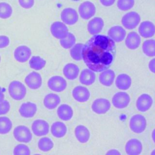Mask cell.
I'll return each instance as SVG.
<instances>
[{
	"mask_svg": "<svg viewBox=\"0 0 155 155\" xmlns=\"http://www.w3.org/2000/svg\"><path fill=\"white\" fill-rule=\"evenodd\" d=\"M134 0H117V7L119 10L125 12L132 8L134 5Z\"/></svg>",
	"mask_w": 155,
	"mask_h": 155,
	"instance_id": "74e56055",
	"label": "cell"
},
{
	"mask_svg": "<svg viewBox=\"0 0 155 155\" xmlns=\"http://www.w3.org/2000/svg\"><path fill=\"white\" fill-rule=\"evenodd\" d=\"M141 18L140 15L134 11H131L125 14L121 19V24L127 30H133L140 24Z\"/></svg>",
	"mask_w": 155,
	"mask_h": 155,
	"instance_id": "277c9868",
	"label": "cell"
},
{
	"mask_svg": "<svg viewBox=\"0 0 155 155\" xmlns=\"http://www.w3.org/2000/svg\"><path fill=\"white\" fill-rule=\"evenodd\" d=\"M38 110L37 105L32 102H26L22 103L19 108L20 115L24 118H31L36 113Z\"/></svg>",
	"mask_w": 155,
	"mask_h": 155,
	"instance_id": "d6986e66",
	"label": "cell"
},
{
	"mask_svg": "<svg viewBox=\"0 0 155 155\" xmlns=\"http://www.w3.org/2000/svg\"><path fill=\"white\" fill-rule=\"evenodd\" d=\"M12 120L7 116H0V134H5L8 133L12 128Z\"/></svg>",
	"mask_w": 155,
	"mask_h": 155,
	"instance_id": "e575fe53",
	"label": "cell"
},
{
	"mask_svg": "<svg viewBox=\"0 0 155 155\" xmlns=\"http://www.w3.org/2000/svg\"><path fill=\"white\" fill-rule=\"evenodd\" d=\"M63 74L68 80L76 79L79 74V67L71 62L65 64L62 69Z\"/></svg>",
	"mask_w": 155,
	"mask_h": 155,
	"instance_id": "4316f807",
	"label": "cell"
},
{
	"mask_svg": "<svg viewBox=\"0 0 155 155\" xmlns=\"http://www.w3.org/2000/svg\"><path fill=\"white\" fill-rule=\"evenodd\" d=\"M38 147L41 151L47 152L54 147V143L50 137H43L38 140Z\"/></svg>",
	"mask_w": 155,
	"mask_h": 155,
	"instance_id": "d6a6232c",
	"label": "cell"
},
{
	"mask_svg": "<svg viewBox=\"0 0 155 155\" xmlns=\"http://www.w3.org/2000/svg\"><path fill=\"white\" fill-rule=\"evenodd\" d=\"M154 131H155V130L154 129L152 132V139H153V140L154 142Z\"/></svg>",
	"mask_w": 155,
	"mask_h": 155,
	"instance_id": "7dc6e473",
	"label": "cell"
},
{
	"mask_svg": "<svg viewBox=\"0 0 155 155\" xmlns=\"http://www.w3.org/2000/svg\"><path fill=\"white\" fill-rule=\"evenodd\" d=\"M31 131L36 136L47 135L50 131L48 123L43 119H36L31 124Z\"/></svg>",
	"mask_w": 155,
	"mask_h": 155,
	"instance_id": "8fae6325",
	"label": "cell"
},
{
	"mask_svg": "<svg viewBox=\"0 0 155 155\" xmlns=\"http://www.w3.org/2000/svg\"><path fill=\"white\" fill-rule=\"evenodd\" d=\"M111 107L110 101L106 98H97L91 104L92 111L97 114H104L109 111Z\"/></svg>",
	"mask_w": 155,
	"mask_h": 155,
	"instance_id": "30bf717a",
	"label": "cell"
},
{
	"mask_svg": "<svg viewBox=\"0 0 155 155\" xmlns=\"http://www.w3.org/2000/svg\"><path fill=\"white\" fill-rule=\"evenodd\" d=\"M130 100V96L128 93L125 91H119L113 96L111 103L115 108L122 109L129 105Z\"/></svg>",
	"mask_w": 155,
	"mask_h": 155,
	"instance_id": "ba28073f",
	"label": "cell"
},
{
	"mask_svg": "<svg viewBox=\"0 0 155 155\" xmlns=\"http://www.w3.org/2000/svg\"><path fill=\"white\" fill-rule=\"evenodd\" d=\"M8 90L10 97L16 101L23 99L27 94L25 86L19 81H13L11 82L8 85Z\"/></svg>",
	"mask_w": 155,
	"mask_h": 155,
	"instance_id": "7a4b0ae2",
	"label": "cell"
},
{
	"mask_svg": "<svg viewBox=\"0 0 155 155\" xmlns=\"http://www.w3.org/2000/svg\"><path fill=\"white\" fill-rule=\"evenodd\" d=\"M13 13L12 6L7 2H0V18L7 19L9 18Z\"/></svg>",
	"mask_w": 155,
	"mask_h": 155,
	"instance_id": "8d00e7d4",
	"label": "cell"
},
{
	"mask_svg": "<svg viewBox=\"0 0 155 155\" xmlns=\"http://www.w3.org/2000/svg\"><path fill=\"white\" fill-rule=\"evenodd\" d=\"M0 62H1V56H0Z\"/></svg>",
	"mask_w": 155,
	"mask_h": 155,
	"instance_id": "f907efd6",
	"label": "cell"
},
{
	"mask_svg": "<svg viewBox=\"0 0 155 155\" xmlns=\"http://www.w3.org/2000/svg\"><path fill=\"white\" fill-rule=\"evenodd\" d=\"M79 82L85 85H92L96 80L95 73L89 68L83 69L79 74Z\"/></svg>",
	"mask_w": 155,
	"mask_h": 155,
	"instance_id": "f1b7e54d",
	"label": "cell"
},
{
	"mask_svg": "<svg viewBox=\"0 0 155 155\" xmlns=\"http://www.w3.org/2000/svg\"><path fill=\"white\" fill-rule=\"evenodd\" d=\"M30 67L35 70H41L46 65V61L39 56H33L29 60Z\"/></svg>",
	"mask_w": 155,
	"mask_h": 155,
	"instance_id": "1f68e13d",
	"label": "cell"
},
{
	"mask_svg": "<svg viewBox=\"0 0 155 155\" xmlns=\"http://www.w3.org/2000/svg\"><path fill=\"white\" fill-rule=\"evenodd\" d=\"M148 68H149V70L151 73H155V59H154V58H153L152 59H151L149 61Z\"/></svg>",
	"mask_w": 155,
	"mask_h": 155,
	"instance_id": "ee69618b",
	"label": "cell"
},
{
	"mask_svg": "<svg viewBox=\"0 0 155 155\" xmlns=\"http://www.w3.org/2000/svg\"><path fill=\"white\" fill-rule=\"evenodd\" d=\"M33 155H41V154H35Z\"/></svg>",
	"mask_w": 155,
	"mask_h": 155,
	"instance_id": "681fc988",
	"label": "cell"
},
{
	"mask_svg": "<svg viewBox=\"0 0 155 155\" xmlns=\"http://www.w3.org/2000/svg\"><path fill=\"white\" fill-rule=\"evenodd\" d=\"M15 139L19 142L28 143L32 139V133L25 125H21L16 127L13 130Z\"/></svg>",
	"mask_w": 155,
	"mask_h": 155,
	"instance_id": "5b68a950",
	"label": "cell"
},
{
	"mask_svg": "<svg viewBox=\"0 0 155 155\" xmlns=\"http://www.w3.org/2000/svg\"><path fill=\"white\" fill-rule=\"evenodd\" d=\"M108 36L114 42H120L126 37V30L120 25H114L108 30Z\"/></svg>",
	"mask_w": 155,
	"mask_h": 155,
	"instance_id": "e0dca14e",
	"label": "cell"
},
{
	"mask_svg": "<svg viewBox=\"0 0 155 155\" xmlns=\"http://www.w3.org/2000/svg\"><path fill=\"white\" fill-rule=\"evenodd\" d=\"M76 37L74 34L71 32H68L65 38L59 39V43L63 48L69 49L76 44Z\"/></svg>",
	"mask_w": 155,
	"mask_h": 155,
	"instance_id": "836d02e7",
	"label": "cell"
},
{
	"mask_svg": "<svg viewBox=\"0 0 155 155\" xmlns=\"http://www.w3.org/2000/svg\"><path fill=\"white\" fill-rule=\"evenodd\" d=\"M10 109V104L7 100L0 101V115L7 114Z\"/></svg>",
	"mask_w": 155,
	"mask_h": 155,
	"instance_id": "ab89813d",
	"label": "cell"
},
{
	"mask_svg": "<svg viewBox=\"0 0 155 155\" xmlns=\"http://www.w3.org/2000/svg\"><path fill=\"white\" fill-rule=\"evenodd\" d=\"M74 136L78 142L82 143L87 142L90 137L88 128L84 125H78L74 128Z\"/></svg>",
	"mask_w": 155,
	"mask_h": 155,
	"instance_id": "d4e9b609",
	"label": "cell"
},
{
	"mask_svg": "<svg viewBox=\"0 0 155 155\" xmlns=\"http://www.w3.org/2000/svg\"><path fill=\"white\" fill-rule=\"evenodd\" d=\"M4 94L2 91V88L0 87V101H2L4 99Z\"/></svg>",
	"mask_w": 155,
	"mask_h": 155,
	"instance_id": "bcb514c9",
	"label": "cell"
},
{
	"mask_svg": "<svg viewBox=\"0 0 155 155\" xmlns=\"http://www.w3.org/2000/svg\"><path fill=\"white\" fill-rule=\"evenodd\" d=\"M116 78L115 72L111 69H107L101 72L99 75V82L105 87H110Z\"/></svg>",
	"mask_w": 155,
	"mask_h": 155,
	"instance_id": "603a6c76",
	"label": "cell"
},
{
	"mask_svg": "<svg viewBox=\"0 0 155 155\" xmlns=\"http://www.w3.org/2000/svg\"><path fill=\"white\" fill-rule=\"evenodd\" d=\"M13 154V155H30V150L27 145L20 143L15 147Z\"/></svg>",
	"mask_w": 155,
	"mask_h": 155,
	"instance_id": "f35d334b",
	"label": "cell"
},
{
	"mask_svg": "<svg viewBox=\"0 0 155 155\" xmlns=\"http://www.w3.org/2000/svg\"><path fill=\"white\" fill-rule=\"evenodd\" d=\"M132 84L131 78L126 73H120L117 76L115 79L116 87L120 90H128Z\"/></svg>",
	"mask_w": 155,
	"mask_h": 155,
	"instance_id": "cb8c5ba5",
	"label": "cell"
},
{
	"mask_svg": "<svg viewBox=\"0 0 155 155\" xmlns=\"http://www.w3.org/2000/svg\"><path fill=\"white\" fill-rule=\"evenodd\" d=\"M50 131L54 137L62 138L67 134V127L64 122L56 121L52 124L50 128Z\"/></svg>",
	"mask_w": 155,
	"mask_h": 155,
	"instance_id": "f546056e",
	"label": "cell"
},
{
	"mask_svg": "<svg viewBox=\"0 0 155 155\" xmlns=\"http://www.w3.org/2000/svg\"><path fill=\"white\" fill-rule=\"evenodd\" d=\"M142 48L143 53L148 57L155 56V40L153 39H147L143 41Z\"/></svg>",
	"mask_w": 155,
	"mask_h": 155,
	"instance_id": "4dcf8cb0",
	"label": "cell"
},
{
	"mask_svg": "<svg viewBox=\"0 0 155 155\" xmlns=\"http://www.w3.org/2000/svg\"><path fill=\"white\" fill-rule=\"evenodd\" d=\"M15 59L21 63L27 62L31 56V50L30 47L25 45L17 47L13 53Z\"/></svg>",
	"mask_w": 155,
	"mask_h": 155,
	"instance_id": "2e32d148",
	"label": "cell"
},
{
	"mask_svg": "<svg viewBox=\"0 0 155 155\" xmlns=\"http://www.w3.org/2000/svg\"><path fill=\"white\" fill-rule=\"evenodd\" d=\"M50 32L53 37L61 39L65 38L68 31L67 26L61 21H55L50 26Z\"/></svg>",
	"mask_w": 155,
	"mask_h": 155,
	"instance_id": "5bb4252c",
	"label": "cell"
},
{
	"mask_svg": "<svg viewBox=\"0 0 155 155\" xmlns=\"http://www.w3.org/2000/svg\"><path fill=\"white\" fill-rule=\"evenodd\" d=\"M25 83L27 86L31 90H37L39 88L42 84L41 75L36 71H31L25 78Z\"/></svg>",
	"mask_w": 155,
	"mask_h": 155,
	"instance_id": "9a60e30c",
	"label": "cell"
},
{
	"mask_svg": "<svg viewBox=\"0 0 155 155\" xmlns=\"http://www.w3.org/2000/svg\"><path fill=\"white\" fill-rule=\"evenodd\" d=\"M143 150L141 141L136 138L128 140L125 145V151L127 155H140Z\"/></svg>",
	"mask_w": 155,
	"mask_h": 155,
	"instance_id": "7c38bea8",
	"label": "cell"
},
{
	"mask_svg": "<svg viewBox=\"0 0 155 155\" xmlns=\"http://www.w3.org/2000/svg\"><path fill=\"white\" fill-rule=\"evenodd\" d=\"M105 155H122L120 151L117 149L109 150Z\"/></svg>",
	"mask_w": 155,
	"mask_h": 155,
	"instance_id": "f6af8a7d",
	"label": "cell"
},
{
	"mask_svg": "<svg viewBox=\"0 0 155 155\" xmlns=\"http://www.w3.org/2000/svg\"><path fill=\"white\" fill-rule=\"evenodd\" d=\"M147 119L140 114L133 115L129 122L130 130L134 133L140 134L143 133L147 128Z\"/></svg>",
	"mask_w": 155,
	"mask_h": 155,
	"instance_id": "3957f363",
	"label": "cell"
},
{
	"mask_svg": "<svg viewBox=\"0 0 155 155\" xmlns=\"http://www.w3.org/2000/svg\"><path fill=\"white\" fill-rule=\"evenodd\" d=\"M155 154V150H153V151H151L150 155H154Z\"/></svg>",
	"mask_w": 155,
	"mask_h": 155,
	"instance_id": "c3c4849f",
	"label": "cell"
},
{
	"mask_svg": "<svg viewBox=\"0 0 155 155\" xmlns=\"http://www.w3.org/2000/svg\"><path fill=\"white\" fill-rule=\"evenodd\" d=\"M104 22L101 17H94L90 19L87 24V30L91 35H98L104 28Z\"/></svg>",
	"mask_w": 155,
	"mask_h": 155,
	"instance_id": "44dd1931",
	"label": "cell"
},
{
	"mask_svg": "<svg viewBox=\"0 0 155 155\" xmlns=\"http://www.w3.org/2000/svg\"><path fill=\"white\" fill-rule=\"evenodd\" d=\"M96 12V8L94 4L89 1L82 2L78 8L79 15L84 20H88L91 18L95 15Z\"/></svg>",
	"mask_w": 155,
	"mask_h": 155,
	"instance_id": "52a82bcc",
	"label": "cell"
},
{
	"mask_svg": "<svg viewBox=\"0 0 155 155\" xmlns=\"http://www.w3.org/2000/svg\"><path fill=\"white\" fill-rule=\"evenodd\" d=\"M72 96L73 99L78 102H85L89 100L90 93L87 87L78 85L73 89Z\"/></svg>",
	"mask_w": 155,
	"mask_h": 155,
	"instance_id": "ac0fdd59",
	"label": "cell"
},
{
	"mask_svg": "<svg viewBox=\"0 0 155 155\" xmlns=\"http://www.w3.org/2000/svg\"><path fill=\"white\" fill-rule=\"evenodd\" d=\"M141 39L140 35L136 31L128 33L125 38V45L130 50H136L140 45Z\"/></svg>",
	"mask_w": 155,
	"mask_h": 155,
	"instance_id": "7402d4cb",
	"label": "cell"
},
{
	"mask_svg": "<svg viewBox=\"0 0 155 155\" xmlns=\"http://www.w3.org/2000/svg\"><path fill=\"white\" fill-rule=\"evenodd\" d=\"M116 53V45L108 36L93 35L84 45L82 59L86 66L94 72H101L113 64Z\"/></svg>",
	"mask_w": 155,
	"mask_h": 155,
	"instance_id": "6da1fadb",
	"label": "cell"
},
{
	"mask_svg": "<svg viewBox=\"0 0 155 155\" xmlns=\"http://www.w3.org/2000/svg\"><path fill=\"white\" fill-rule=\"evenodd\" d=\"M56 113L61 120L68 121L71 120L73 116V110L70 105L63 104L58 107Z\"/></svg>",
	"mask_w": 155,
	"mask_h": 155,
	"instance_id": "484cf974",
	"label": "cell"
},
{
	"mask_svg": "<svg viewBox=\"0 0 155 155\" xmlns=\"http://www.w3.org/2000/svg\"><path fill=\"white\" fill-rule=\"evenodd\" d=\"M139 35L144 38H152L155 34V26L153 22L150 21H144L142 22L138 28Z\"/></svg>",
	"mask_w": 155,
	"mask_h": 155,
	"instance_id": "ffe728a7",
	"label": "cell"
},
{
	"mask_svg": "<svg viewBox=\"0 0 155 155\" xmlns=\"http://www.w3.org/2000/svg\"><path fill=\"white\" fill-rule=\"evenodd\" d=\"M84 44L82 43L75 44L71 48L70 51V54L71 58L76 61L82 60V50Z\"/></svg>",
	"mask_w": 155,
	"mask_h": 155,
	"instance_id": "d590c367",
	"label": "cell"
},
{
	"mask_svg": "<svg viewBox=\"0 0 155 155\" xmlns=\"http://www.w3.org/2000/svg\"><path fill=\"white\" fill-rule=\"evenodd\" d=\"M61 19L65 25H74L79 20V15L76 10L71 7L64 8L61 13Z\"/></svg>",
	"mask_w": 155,
	"mask_h": 155,
	"instance_id": "9c48e42d",
	"label": "cell"
},
{
	"mask_svg": "<svg viewBox=\"0 0 155 155\" xmlns=\"http://www.w3.org/2000/svg\"><path fill=\"white\" fill-rule=\"evenodd\" d=\"M61 103L60 96L55 93H48L46 94L43 100L44 107L48 110L56 108Z\"/></svg>",
	"mask_w": 155,
	"mask_h": 155,
	"instance_id": "83f0119b",
	"label": "cell"
},
{
	"mask_svg": "<svg viewBox=\"0 0 155 155\" xmlns=\"http://www.w3.org/2000/svg\"><path fill=\"white\" fill-rule=\"evenodd\" d=\"M10 39L7 36L0 35V48H3L8 46Z\"/></svg>",
	"mask_w": 155,
	"mask_h": 155,
	"instance_id": "b9f144b4",
	"label": "cell"
},
{
	"mask_svg": "<svg viewBox=\"0 0 155 155\" xmlns=\"http://www.w3.org/2000/svg\"><path fill=\"white\" fill-rule=\"evenodd\" d=\"M153 104V99L151 95L147 93L140 94L137 99L136 106L138 111L145 112L149 110Z\"/></svg>",
	"mask_w": 155,
	"mask_h": 155,
	"instance_id": "4fadbf2b",
	"label": "cell"
},
{
	"mask_svg": "<svg viewBox=\"0 0 155 155\" xmlns=\"http://www.w3.org/2000/svg\"><path fill=\"white\" fill-rule=\"evenodd\" d=\"M47 86L50 90L54 92H62L67 87L66 80L61 76H53L48 80Z\"/></svg>",
	"mask_w": 155,
	"mask_h": 155,
	"instance_id": "8992f818",
	"label": "cell"
},
{
	"mask_svg": "<svg viewBox=\"0 0 155 155\" xmlns=\"http://www.w3.org/2000/svg\"><path fill=\"white\" fill-rule=\"evenodd\" d=\"M100 3L104 7H110L113 5L116 0H99Z\"/></svg>",
	"mask_w": 155,
	"mask_h": 155,
	"instance_id": "7bdbcfd3",
	"label": "cell"
},
{
	"mask_svg": "<svg viewBox=\"0 0 155 155\" xmlns=\"http://www.w3.org/2000/svg\"><path fill=\"white\" fill-rule=\"evenodd\" d=\"M18 2L21 7L25 9H29L33 7L35 0H18Z\"/></svg>",
	"mask_w": 155,
	"mask_h": 155,
	"instance_id": "60d3db41",
	"label": "cell"
}]
</instances>
